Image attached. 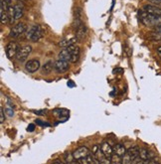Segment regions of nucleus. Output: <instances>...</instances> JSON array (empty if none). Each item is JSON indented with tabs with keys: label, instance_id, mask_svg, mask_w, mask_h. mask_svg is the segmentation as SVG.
Returning <instances> with one entry per match:
<instances>
[{
	"label": "nucleus",
	"instance_id": "7",
	"mask_svg": "<svg viewBox=\"0 0 161 164\" xmlns=\"http://www.w3.org/2000/svg\"><path fill=\"white\" fill-rule=\"evenodd\" d=\"M89 154H90V150H89V148L87 146H80L73 152V155L75 157V159H77V160L83 159V158L87 157Z\"/></svg>",
	"mask_w": 161,
	"mask_h": 164
},
{
	"label": "nucleus",
	"instance_id": "9",
	"mask_svg": "<svg viewBox=\"0 0 161 164\" xmlns=\"http://www.w3.org/2000/svg\"><path fill=\"white\" fill-rule=\"evenodd\" d=\"M69 52L71 53V63H77L80 59V48L75 44V45H72L67 48Z\"/></svg>",
	"mask_w": 161,
	"mask_h": 164
},
{
	"label": "nucleus",
	"instance_id": "33",
	"mask_svg": "<svg viewBox=\"0 0 161 164\" xmlns=\"http://www.w3.org/2000/svg\"><path fill=\"white\" fill-rule=\"evenodd\" d=\"M121 74V73H123V69H121V68H115V70H114V74Z\"/></svg>",
	"mask_w": 161,
	"mask_h": 164
},
{
	"label": "nucleus",
	"instance_id": "16",
	"mask_svg": "<svg viewBox=\"0 0 161 164\" xmlns=\"http://www.w3.org/2000/svg\"><path fill=\"white\" fill-rule=\"evenodd\" d=\"M14 9H15V19L18 20V19H20L23 16L24 7H23V5L21 3H18V4H16L14 6Z\"/></svg>",
	"mask_w": 161,
	"mask_h": 164
},
{
	"label": "nucleus",
	"instance_id": "35",
	"mask_svg": "<svg viewBox=\"0 0 161 164\" xmlns=\"http://www.w3.org/2000/svg\"><path fill=\"white\" fill-rule=\"evenodd\" d=\"M6 112H8V114H9V117H13L14 116V113H13V111L11 108H7L6 109Z\"/></svg>",
	"mask_w": 161,
	"mask_h": 164
},
{
	"label": "nucleus",
	"instance_id": "12",
	"mask_svg": "<svg viewBox=\"0 0 161 164\" xmlns=\"http://www.w3.org/2000/svg\"><path fill=\"white\" fill-rule=\"evenodd\" d=\"M143 10L145 11V12L149 13V14L161 16V7L155 6V5H150V4L145 5V6L143 7Z\"/></svg>",
	"mask_w": 161,
	"mask_h": 164
},
{
	"label": "nucleus",
	"instance_id": "8",
	"mask_svg": "<svg viewBox=\"0 0 161 164\" xmlns=\"http://www.w3.org/2000/svg\"><path fill=\"white\" fill-rule=\"evenodd\" d=\"M54 69L57 73L59 74H62V73H65L69 70L70 66H69V62L67 61H63V60H57V61L54 63Z\"/></svg>",
	"mask_w": 161,
	"mask_h": 164
},
{
	"label": "nucleus",
	"instance_id": "38",
	"mask_svg": "<svg viewBox=\"0 0 161 164\" xmlns=\"http://www.w3.org/2000/svg\"><path fill=\"white\" fill-rule=\"evenodd\" d=\"M156 51H157V54H158V56H159V57L161 58V46L157 48V50H156Z\"/></svg>",
	"mask_w": 161,
	"mask_h": 164
},
{
	"label": "nucleus",
	"instance_id": "37",
	"mask_svg": "<svg viewBox=\"0 0 161 164\" xmlns=\"http://www.w3.org/2000/svg\"><path fill=\"white\" fill-rule=\"evenodd\" d=\"M68 87H75V84L73 81H69L68 82Z\"/></svg>",
	"mask_w": 161,
	"mask_h": 164
},
{
	"label": "nucleus",
	"instance_id": "26",
	"mask_svg": "<svg viewBox=\"0 0 161 164\" xmlns=\"http://www.w3.org/2000/svg\"><path fill=\"white\" fill-rule=\"evenodd\" d=\"M36 28H37V25H33V26H31L30 28L28 29V31H27V33H26V38H27V39H29V40L32 39V37H33V35H34Z\"/></svg>",
	"mask_w": 161,
	"mask_h": 164
},
{
	"label": "nucleus",
	"instance_id": "13",
	"mask_svg": "<svg viewBox=\"0 0 161 164\" xmlns=\"http://www.w3.org/2000/svg\"><path fill=\"white\" fill-rule=\"evenodd\" d=\"M76 42H77L76 37H67V38L62 39L60 41V43H59V45H60L61 47H63V48H68V47L72 46V45H75Z\"/></svg>",
	"mask_w": 161,
	"mask_h": 164
},
{
	"label": "nucleus",
	"instance_id": "34",
	"mask_svg": "<svg viewBox=\"0 0 161 164\" xmlns=\"http://www.w3.org/2000/svg\"><path fill=\"white\" fill-rule=\"evenodd\" d=\"M146 162H147V160H142V159H140L139 161H135V160H134L133 163H131V164H146Z\"/></svg>",
	"mask_w": 161,
	"mask_h": 164
},
{
	"label": "nucleus",
	"instance_id": "25",
	"mask_svg": "<svg viewBox=\"0 0 161 164\" xmlns=\"http://www.w3.org/2000/svg\"><path fill=\"white\" fill-rule=\"evenodd\" d=\"M110 160H111V164H122V158H121V156L117 155V154H115V153L112 154Z\"/></svg>",
	"mask_w": 161,
	"mask_h": 164
},
{
	"label": "nucleus",
	"instance_id": "2",
	"mask_svg": "<svg viewBox=\"0 0 161 164\" xmlns=\"http://www.w3.org/2000/svg\"><path fill=\"white\" fill-rule=\"evenodd\" d=\"M139 151H140V149L137 146H133L128 149L125 152V154L121 157L122 164H131L139 156Z\"/></svg>",
	"mask_w": 161,
	"mask_h": 164
},
{
	"label": "nucleus",
	"instance_id": "32",
	"mask_svg": "<svg viewBox=\"0 0 161 164\" xmlns=\"http://www.w3.org/2000/svg\"><path fill=\"white\" fill-rule=\"evenodd\" d=\"M27 130L29 131V132H32V131H34L35 130V125L33 123H31L28 125V127H27Z\"/></svg>",
	"mask_w": 161,
	"mask_h": 164
},
{
	"label": "nucleus",
	"instance_id": "4",
	"mask_svg": "<svg viewBox=\"0 0 161 164\" xmlns=\"http://www.w3.org/2000/svg\"><path fill=\"white\" fill-rule=\"evenodd\" d=\"M26 31V25L24 23H17L15 26H13L11 30H10L9 36L11 38H18L19 36H21L23 33Z\"/></svg>",
	"mask_w": 161,
	"mask_h": 164
},
{
	"label": "nucleus",
	"instance_id": "11",
	"mask_svg": "<svg viewBox=\"0 0 161 164\" xmlns=\"http://www.w3.org/2000/svg\"><path fill=\"white\" fill-rule=\"evenodd\" d=\"M87 27H85V25L83 23L82 25L79 26V28L76 30V39L77 41H83L85 39V35H87Z\"/></svg>",
	"mask_w": 161,
	"mask_h": 164
},
{
	"label": "nucleus",
	"instance_id": "29",
	"mask_svg": "<svg viewBox=\"0 0 161 164\" xmlns=\"http://www.w3.org/2000/svg\"><path fill=\"white\" fill-rule=\"evenodd\" d=\"M5 122V114H4V111H3V107L0 108V122L3 123Z\"/></svg>",
	"mask_w": 161,
	"mask_h": 164
},
{
	"label": "nucleus",
	"instance_id": "15",
	"mask_svg": "<svg viewBox=\"0 0 161 164\" xmlns=\"http://www.w3.org/2000/svg\"><path fill=\"white\" fill-rule=\"evenodd\" d=\"M59 60H63V61H67V62L71 61V53L69 52L67 48H64L63 50L59 53Z\"/></svg>",
	"mask_w": 161,
	"mask_h": 164
},
{
	"label": "nucleus",
	"instance_id": "3",
	"mask_svg": "<svg viewBox=\"0 0 161 164\" xmlns=\"http://www.w3.org/2000/svg\"><path fill=\"white\" fill-rule=\"evenodd\" d=\"M32 52V47L30 45H26L23 47H20L19 48V51L16 55V58L19 62H24L25 60L29 57V55Z\"/></svg>",
	"mask_w": 161,
	"mask_h": 164
},
{
	"label": "nucleus",
	"instance_id": "24",
	"mask_svg": "<svg viewBox=\"0 0 161 164\" xmlns=\"http://www.w3.org/2000/svg\"><path fill=\"white\" fill-rule=\"evenodd\" d=\"M151 37L155 40H161V26L156 27V28L154 29L153 33L151 34Z\"/></svg>",
	"mask_w": 161,
	"mask_h": 164
},
{
	"label": "nucleus",
	"instance_id": "5",
	"mask_svg": "<svg viewBox=\"0 0 161 164\" xmlns=\"http://www.w3.org/2000/svg\"><path fill=\"white\" fill-rule=\"evenodd\" d=\"M19 45L16 42L12 41V42H9L6 46V49H5V51H6V56L8 59H12L14 56H16L19 51Z\"/></svg>",
	"mask_w": 161,
	"mask_h": 164
},
{
	"label": "nucleus",
	"instance_id": "20",
	"mask_svg": "<svg viewBox=\"0 0 161 164\" xmlns=\"http://www.w3.org/2000/svg\"><path fill=\"white\" fill-rule=\"evenodd\" d=\"M65 159L67 164H80L79 160L75 159V157L73 155V153H66L65 154Z\"/></svg>",
	"mask_w": 161,
	"mask_h": 164
},
{
	"label": "nucleus",
	"instance_id": "39",
	"mask_svg": "<svg viewBox=\"0 0 161 164\" xmlns=\"http://www.w3.org/2000/svg\"><path fill=\"white\" fill-rule=\"evenodd\" d=\"M94 164H100V162L98 159H95V163Z\"/></svg>",
	"mask_w": 161,
	"mask_h": 164
},
{
	"label": "nucleus",
	"instance_id": "27",
	"mask_svg": "<svg viewBox=\"0 0 161 164\" xmlns=\"http://www.w3.org/2000/svg\"><path fill=\"white\" fill-rule=\"evenodd\" d=\"M11 6V0H1V11H7Z\"/></svg>",
	"mask_w": 161,
	"mask_h": 164
},
{
	"label": "nucleus",
	"instance_id": "14",
	"mask_svg": "<svg viewBox=\"0 0 161 164\" xmlns=\"http://www.w3.org/2000/svg\"><path fill=\"white\" fill-rule=\"evenodd\" d=\"M114 153L115 154H117V155H120V156H123L125 154V152L127 151L126 149H125V146L123 145V144H121V143H116V144H115L114 145Z\"/></svg>",
	"mask_w": 161,
	"mask_h": 164
},
{
	"label": "nucleus",
	"instance_id": "36",
	"mask_svg": "<svg viewBox=\"0 0 161 164\" xmlns=\"http://www.w3.org/2000/svg\"><path fill=\"white\" fill-rule=\"evenodd\" d=\"M52 164H66V163H64V162H62L61 160L57 159V160H54V161L52 162Z\"/></svg>",
	"mask_w": 161,
	"mask_h": 164
},
{
	"label": "nucleus",
	"instance_id": "19",
	"mask_svg": "<svg viewBox=\"0 0 161 164\" xmlns=\"http://www.w3.org/2000/svg\"><path fill=\"white\" fill-rule=\"evenodd\" d=\"M54 65H55V64H53L52 61H48L47 63H45L44 65H43V67H42L43 74H45V75L50 74L52 72L53 68H54Z\"/></svg>",
	"mask_w": 161,
	"mask_h": 164
},
{
	"label": "nucleus",
	"instance_id": "31",
	"mask_svg": "<svg viewBox=\"0 0 161 164\" xmlns=\"http://www.w3.org/2000/svg\"><path fill=\"white\" fill-rule=\"evenodd\" d=\"M37 124H39V125H41V127H49V123H46V122H41V120H39V119H37L36 122H35Z\"/></svg>",
	"mask_w": 161,
	"mask_h": 164
},
{
	"label": "nucleus",
	"instance_id": "40",
	"mask_svg": "<svg viewBox=\"0 0 161 164\" xmlns=\"http://www.w3.org/2000/svg\"><path fill=\"white\" fill-rule=\"evenodd\" d=\"M17 1H22V0H17Z\"/></svg>",
	"mask_w": 161,
	"mask_h": 164
},
{
	"label": "nucleus",
	"instance_id": "10",
	"mask_svg": "<svg viewBox=\"0 0 161 164\" xmlns=\"http://www.w3.org/2000/svg\"><path fill=\"white\" fill-rule=\"evenodd\" d=\"M100 150L103 151V153L105 154V156L106 158H111L112 154H114V148L110 146V144L109 143V142H104L103 144H101L100 146Z\"/></svg>",
	"mask_w": 161,
	"mask_h": 164
},
{
	"label": "nucleus",
	"instance_id": "21",
	"mask_svg": "<svg viewBox=\"0 0 161 164\" xmlns=\"http://www.w3.org/2000/svg\"><path fill=\"white\" fill-rule=\"evenodd\" d=\"M7 14H8V17H9V23L10 24H13L14 22L16 21V19H15V9H14V6H10L8 8Z\"/></svg>",
	"mask_w": 161,
	"mask_h": 164
},
{
	"label": "nucleus",
	"instance_id": "30",
	"mask_svg": "<svg viewBox=\"0 0 161 164\" xmlns=\"http://www.w3.org/2000/svg\"><path fill=\"white\" fill-rule=\"evenodd\" d=\"M149 2L153 3L155 6H158V7H161V0H148Z\"/></svg>",
	"mask_w": 161,
	"mask_h": 164
},
{
	"label": "nucleus",
	"instance_id": "23",
	"mask_svg": "<svg viewBox=\"0 0 161 164\" xmlns=\"http://www.w3.org/2000/svg\"><path fill=\"white\" fill-rule=\"evenodd\" d=\"M54 114H55L56 117H62L64 116H68L69 114V112L67 109H64V108H57V109H54Z\"/></svg>",
	"mask_w": 161,
	"mask_h": 164
},
{
	"label": "nucleus",
	"instance_id": "28",
	"mask_svg": "<svg viewBox=\"0 0 161 164\" xmlns=\"http://www.w3.org/2000/svg\"><path fill=\"white\" fill-rule=\"evenodd\" d=\"M9 22V17L7 14V11H1V24H6Z\"/></svg>",
	"mask_w": 161,
	"mask_h": 164
},
{
	"label": "nucleus",
	"instance_id": "1",
	"mask_svg": "<svg viewBox=\"0 0 161 164\" xmlns=\"http://www.w3.org/2000/svg\"><path fill=\"white\" fill-rule=\"evenodd\" d=\"M140 20L145 26H151L155 28L161 26V16L149 14L144 10L140 12Z\"/></svg>",
	"mask_w": 161,
	"mask_h": 164
},
{
	"label": "nucleus",
	"instance_id": "6",
	"mask_svg": "<svg viewBox=\"0 0 161 164\" xmlns=\"http://www.w3.org/2000/svg\"><path fill=\"white\" fill-rule=\"evenodd\" d=\"M41 67V64H40V61L37 59H32V60H29L28 62L26 63L25 65V69L27 72L29 73H35L37 72Z\"/></svg>",
	"mask_w": 161,
	"mask_h": 164
},
{
	"label": "nucleus",
	"instance_id": "17",
	"mask_svg": "<svg viewBox=\"0 0 161 164\" xmlns=\"http://www.w3.org/2000/svg\"><path fill=\"white\" fill-rule=\"evenodd\" d=\"M43 36V30H42V27L40 25H37V28L35 30V33H34V35L33 37H32V39L31 41H33V42H37V41H39L40 40V38Z\"/></svg>",
	"mask_w": 161,
	"mask_h": 164
},
{
	"label": "nucleus",
	"instance_id": "18",
	"mask_svg": "<svg viewBox=\"0 0 161 164\" xmlns=\"http://www.w3.org/2000/svg\"><path fill=\"white\" fill-rule=\"evenodd\" d=\"M139 157L142 160H149L152 158V155L146 148H141L140 151H139Z\"/></svg>",
	"mask_w": 161,
	"mask_h": 164
},
{
	"label": "nucleus",
	"instance_id": "22",
	"mask_svg": "<svg viewBox=\"0 0 161 164\" xmlns=\"http://www.w3.org/2000/svg\"><path fill=\"white\" fill-rule=\"evenodd\" d=\"M80 164H94L95 163V157L93 154H89L87 157L79 160Z\"/></svg>",
	"mask_w": 161,
	"mask_h": 164
}]
</instances>
